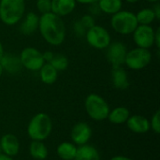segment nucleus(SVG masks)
Returning <instances> with one entry per match:
<instances>
[{"instance_id": "nucleus-12", "label": "nucleus", "mask_w": 160, "mask_h": 160, "mask_svg": "<svg viewBox=\"0 0 160 160\" xmlns=\"http://www.w3.org/2000/svg\"><path fill=\"white\" fill-rule=\"evenodd\" d=\"M0 146L2 153L8 157H15L20 152V142L18 138L11 133L5 134L0 139Z\"/></svg>"}, {"instance_id": "nucleus-27", "label": "nucleus", "mask_w": 160, "mask_h": 160, "mask_svg": "<svg viewBox=\"0 0 160 160\" xmlns=\"http://www.w3.org/2000/svg\"><path fill=\"white\" fill-rule=\"evenodd\" d=\"M150 122V129H152L156 134H159L160 133V112L157 111L152 118Z\"/></svg>"}, {"instance_id": "nucleus-2", "label": "nucleus", "mask_w": 160, "mask_h": 160, "mask_svg": "<svg viewBox=\"0 0 160 160\" xmlns=\"http://www.w3.org/2000/svg\"><path fill=\"white\" fill-rule=\"evenodd\" d=\"M25 14L24 0H0V21L8 26L21 22Z\"/></svg>"}, {"instance_id": "nucleus-15", "label": "nucleus", "mask_w": 160, "mask_h": 160, "mask_svg": "<svg viewBox=\"0 0 160 160\" xmlns=\"http://www.w3.org/2000/svg\"><path fill=\"white\" fill-rule=\"evenodd\" d=\"M77 5L76 0H52V11L63 18L73 12Z\"/></svg>"}, {"instance_id": "nucleus-11", "label": "nucleus", "mask_w": 160, "mask_h": 160, "mask_svg": "<svg viewBox=\"0 0 160 160\" xmlns=\"http://www.w3.org/2000/svg\"><path fill=\"white\" fill-rule=\"evenodd\" d=\"M92 134H93L92 128L87 123L78 122L73 126L70 131V138L75 145L81 146L88 143V142L92 137Z\"/></svg>"}, {"instance_id": "nucleus-41", "label": "nucleus", "mask_w": 160, "mask_h": 160, "mask_svg": "<svg viewBox=\"0 0 160 160\" xmlns=\"http://www.w3.org/2000/svg\"><path fill=\"white\" fill-rule=\"evenodd\" d=\"M3 153H2V149H1V146H0V155H2Z\"/></svg>"}, {"instance_id": "nucleus-16", "label": "nucleus", "mask_w": 160, "mask_h": 160, "mask_svg": "<svg viewBox=\"0 0 160 160\" xmlns=\"http://www.w3.org/2000/svg\"><path fill=\"white\" fill-rule=\"evenodd\" d=\"M0 64L4 69V71L9 73V74H17L19 73L22 68V66L21 64L20 58L19 56L13 54V53H4L3 57L0 60Z\"/></svg>"}, {"instance_id": "nucleus-35", "label": "nucleus", "mask_w": 160, "mask_h": 160, "mask_svg": "<svg viewBox=\"0 0 160 160\" xmlns=\"http://www.w3.org/2000/svg\"><path fill=\"white\" fill-rule=\"evenodd\" d=\"M110 160H133L128 157H124V156H115L113 158H112Z\"/></svg>"}, {"instance_id": "nucleus-8", "label": "nucleus", "mask_w": 160, "mask_h": 160, "mask_svg": "<svg viewBox=\"0 0 160 160\" xmlns=\"http://www.w3.org/2000/svg\"><path fill=\"white\" fill-rule=\"evenodd\" d=\"M19 58L22 68L30 71H38L45 63L42 52L34 47L24 48L21 52Z\"/></svg>"}, {"instance_id": "nucleus-25", "label": "nucleus", "mask_w": 160, "mask_h": 160, "mask_svg": "<svg viewBox=\"0 0 160 160\" xmlns=\"http://www.w3.org/2000/svg\"><path fill=\"white\" fill-rule=\"evenodd\" d=\"M50 64L59 72V71H64L68 68L69 61L66 55L62 53H54Z\"/></svg>"}, {"instance_id": "nucleus-33", "label": "nucleus", "mask_w": 160, "mask_h": 160, "mask_svg": "<svg viewBox=\"0 0 160 160\" xmlns=\"http://www.w3.org/2000/svg\"><path fill=\"white\" fill-rule=\"evenodd\" d=\"M153 11L155 13V16H156V19L158 21L160 19V4L159 2L158 3H155V6L153 8Z\"/></svg>"}, {"instance_id": "nucleus-37", "label": "nucleus", "mask_w": 160, "mask_h": 160, "mask_svg": "<svg viewBox=\"0 0 160 160\" xmlns=\"http://www.w3.org/2000/svg\"><path fill=\"white\" fill-rule=\"evenodd\" d=\"M4 53H5V52H4V47H3L2 42L0 41V60H1V58L3 57Z\"/></svg>"}, {"instance_id": "nucleus-5", "label": "nucleus", "mask_w": 160, "mask_h": 160, "mask_svg": "<svg viewBox=\"0 0 160 160\" xmlns=\"http://www.w3.org/2000/svg\"><path fill=\"white\" fill-rule=\"evenodd\" d=\"M84 109L88 116L95 121L106 120L111 111L108 102L101 96L94 93L85 98Z\"/></svg>"}, {"instance_id": "nucleus-22", "label": "nucleus", "mask_w": 160, "mask_h": 160, "mask_svg": "<svg viewBox=\"0 0 160 160\" xmlns=\"http://www.w3.org/2000/svg\"><path fill=\"white\" fill-rule=\"evenodd\" d=\"M77 148L78 146L73 142H64L57 146L56 153L62 160H73L76 156Z\"/></svg>"}, {"instance_id": "nucleus-10", "label": "nucleus", "mask_w": 160, "mask_h": 160, "mask_svg": "<svg viewBox=\"0 0 160 160\" xmlns=\"http://www.w3.org/2000/svg\"><path fill=\"white\" fill-rule=\"evenodd\" d=\"M155 31L151 25L139 24L132 33L134 43L140 48H152L155 44Z\"/></svg>"}, {"instance_id": "nucleus-4", "label": "nucleus", "mask_w": 160, "mask_h": 160, "mask_svg": "<svg viewBox=\"0 0 160 160\" xmlns=\"http://www.w3.org/2000/svg\"><path fill=\"white\" fill-rule=\"evenodd\" d=\"M138 25L139 23L136 14L131 11L121 9L120 11L112 15L111 26L116 33L120 35H131Z\"/></svg>"}, {"instance_id": "nucleus-3", "label": "nucleus", "mask_w": 160, "mask_h": 160, "mask_svg": "<svg viewBox=\"0 0 160 160\" xmlns=\"http://www.w3.org/2000/svg\"><path fill=\"white\" fill-rule=\"evenodd\" d=\"M52 130V119L45 112H38L34 115L27 126V134L32 141H45L51 135Z\"/></svg>"}, {"instance_id": "nucleus-9", "label": "nucleus", "mask_w": 160, "mask_h": 160, "mask_svg": "<svg viewBox=\"0 0 160 160\" xmlns=\"http://www.w3.org/2000/svg\"><path fill=\"white\" fill-rule=\"evenodd\" d=\"M128 48L121 41L111 42L106 49V58L112 68H119L125 65Z\"/></svg>"}, {"instance_id": "nucleus-28", "label": "nucleus", "mask_w": 160, "mask_h": 160, "mask_svg": "<svg viewBox=\"0 0 160 160\" xmlns=\"http://www.w3.org/2000/svg\"><path fill=\"white\" fill-rule=\"evenodd\" d=\"M86 31H87V29L83 26V24L81 22L80 20H77V21L74 22V23H73V32L77 37H80V38L84 37Z\"/></svg>"}, {"instance_id": "nucleus-26", "label": "nucleus", "mask_w": 160, "mask_h": 160, "mask_svg": "<svg viewBox=\"0 0 160 160\" xmlns=\"http://www.w3.org/2000/svg\"><path fill=\"white\" fill-rule=\"evenodd\" d=\"M36 7L38 11L41 14H45L52 11V0H37Z\"/></svg>"}, {"instance_id": "nucleus-32", "label": "nucleus", "mask_w": 160, "mask_h": 160, "mask_svg": "<svg viewBox=\"0 0 160 160\" xmlns=\"http://www.w3.org/2000/svg\"><path fill=\"white\" fill-rule=\"evenodd\" d=\"M154 46H156L158 50L160 49V28H158L155 31V44H154Z\"/></svg>"}, {"instance_id": "nucleus-40", "label": "nucleus", "mask_w": 160, "mask_h": 160, "mask_svg": "<svg viewBox=\"0 0 160 160\" xmlns=\"http://www.w3.org/2000/svg\"><path fill=\"white\" fill-rule=\"evenodd\" d=\"M146 1L151 2V3H158V2H159V0H146Z\"/></svg>"}, {"instance_id": "nucleus-23", "label": "nucleus", "mask_w": 160, "mask_h": 160, "mask_svg": "<svg viewBox=\"0 0 160 160\" xmlns=\"http://www.w3.org/2000/svg\"><path fill=\"white\" fill-rule=\"evenodd\" d=\"M97 3L100 11L108 15L115 14L123 7V0H98Z\"/></svg>"}, {"instance_id": "nucleus-24", "label": "nucleus", "mask_w": 160, "mask_h": 160, "mask_svg": "<svg viewBox=\"0 0 160 160\" xmlns=\"http://www.w3.org/2000/svg\"><path fill=\"white\" fill-rule=\"evenodd\" d=\"M136 18L138 23L142 25H151L152 22L157 20L153 8H144L139 10L138 13H136Z\"/></svg>"}, {"instance_id": "nucleus-39", "label": "nucleus", "mask_w": 160, "mask_h": 160, "mask_svg": "<svg viewBox=\"0 0 160 160\" xmlns=\"http://www.w3.org/2000/svg\"><path fill=\"white\" fill-rule=\"evenodd\" d=\"M3 73H4V69H3V68H2V66H1V64H0V78L2 77Z\"/></svg>"}, {"instance_id": "nucleus-21", "label": "nucleus", "mask_w": 160, "mask_h": 160, "mask_svg": "<svg viewBox=\"0 0 160 160\" xmlns=\"http://www.w3.org/2000/svg\"><path fill=\"white\" fill-rule=\"evenodd\" d=\"M29 154L34 159L45 160L48 157L49 151L43 142L32 141L29 144Z\"/></svg>"}, {"instance_id": "nucleus-34", "label": "nucleus", "mask_w": 160, "mask_h": 160, "mask_svg": "<svg viewBox=\"0 0 160 160\" xmlns=\"http://www.w3.org/2000/svg\"><path fill=\"white\" fill-rule=\"evenodd\" d=\"M98 0H76L77 3L79 4H82V5H91V4H94V3H97Z\"/></svg>"}, {"instance_id": "nucleus-13", "label": "nucleus", "mask_w": 160, "mask_h": 160, "mask_svg": "<svg viewBox=\"0 0 160 160\" xmlns=\"http://www.w3.org/2000/svg\"><path fill=\"white\" fill-rule=\"evenodd\" d=\"M39 16L35 12H28L24 14L20 23V32L24 36H30L38 30Z\"/></svg>"}, {"instance_id": "nucleus-31", "label": "nucleus", "mask_w": 160, "mask_h": 160, "mask_svg": "<svg viewBox=\"0 0 160 160\" xmlns=\"http://www.w3.org/2000/svg\"><path fill=\"white\" fill-rule=\"evenodd\" d=\"M53 55H54V52H52L51 51H46V52H42V56H43V59H44L45 63H50L51 60L52 59Z\"/></svg>"}, {"instance_id": "nucleus-18", "label": "nucleus", "mask_w": 160, "mask_h": 160, "mask_svg": "<svg viewBox=\"0 0 160 160\" xmlns=\"http://www.w3.org/2000/svg\"><path fill=\"white\" fill-rule=\"evenodd\" d=\"M73 160H100V154L95 146L86 143L78 146Z\"/></svg>"}, {"instance_id": "nucleus-19", "label": "nucleus", "mask_w": 160, "mask_h": 160, "mask_svg": "<svg viewBox=\"0 0 160 160\" xmlns=\"http://www.w3.org/2000/svg\"><path fill=\"white\" fill-rule=\"evenodd\" d=\"M130 116V112L128 108L119 106L110 111L108 115V120L114 125H121L127 122L128 117Z\"/></svg>"}, {"instance_id": "nucleus-30", "label": "nucleus", "mask_w": 160, "mask_h": 160, "mask_svg": "<svg viewBox=\"0 0 160 160\" xmlns=\"http://www.w3.org/2000/svg\"><path fill=\"white\" fill-rule=\"evenodd\" d=\"M99 13H101V11L98 8V3L89 5V14H91L92 16H96V15H98Z\"/></svg>"}, {"instance_id": "nucleus-14", "label": "nucleus", "mask_w": 160, "mask_h": 160, "mask_svg": "<svg viewBox=\"0 0 160 160\" xmlns=\"http://www.w3.org/2000/svg\"><path fill=\"white\" fill-rule=\"evenodd\" d=\"M126 124L128 128L136 134H144L150 130V122L142 115H130Z\"/></svg>"}, {"instance_id": "nucleus-7", "label": "nucleus", "mask_w": 160, "mask_h": 160, "mask_svg": "<svg viewBox=\"0 0 160 160\" xmlns=\"http://www.w3.org/2000/svg\"><path fill=\"white\" fill-rule=\"evenodd\" d=\"M84 37L87 43L96 50H106L112 42L109 31L105 27L98 24L87 29Z\"/></svg>"}, {"instance_id": "nucleus-36", "label": "nucleus", "mask_w": 160, "mask_h": 160, "mask_svg": "<svg viewBox=\"0 0 160 160\" xmlns=\"http://www.w3.org/2000/svg\"><path fill=\"white\" fill-rule=\"evenodd\" d=\"M0 160H14V159H13V158H11V157H8V156H7V155L2 154V155H0Z\"/></svg>"}, {"instance_id": "nucleus-38", "label": "nucleus", "mask_w": 160, "mask_h": 160, "mask_svg": "<svg viewBox=\"0 0 160 160\" xmlns=\"http://www.w3.org/2000/svg\"><path fill=\"white\" fill-rule=\"evenodd\" d=\"M125 1L128 2V3H130V4H135V3L139 2L140 0H125Z\"/></svg>"}, {"instance_id": "nucleus-29", "label": "nucleus", "mask_w": 160, "mask_h": 160, "mask_svg": "<svg viewBox=\"0 0 160 160\" xmlns=\"http://www.w3.org/2000/svg\"><path fill=\"white\" fill-rule=\"evenodd\" d=\"M81 22L83 24V26L86 28V29H89L91 28L92 26H94L96 24L95 22V18L94 16H92L91 14H84L81 19H80Z\"/></svg>"}, {"instance_id": "nucleus-6", "label": "nucleus", "mask_w": 160, "mask_h": 160, "mask_svg": "<svg viewBox=\"0 0 160 160\" xmlns=\"http://www.w3.org/2000/svg\"><path fill=\"white\" fill-rule=\"evenodd\" d=\"M152 61V52L149 49L136 47L128 51L125 65L132 70H142Z\"/></svg>"}, {"instance_id": "nucleus-20", "label": "nucleus", "mask_w": 160, "mask_h": 160, "mask_svg": "<svg viewBox=\"0 0 160 160\" xmlns=\"http://www.w3.org/2000/svg\"><path fill=\"white\" fill-rule=\"evenodd\" d=\"M38 72L41 82L49 85L54 83L58 77V71L50 63H44Z\"/></svg>"}, {"instance_id": "nucleus-17", "label": "nucleus", "mask_w": 160, "mask_h": 160, "mask_svg": "<svg viewBox=\"0 0 160 160\" xmlns=\"http://www.w3.org/2000/svg\"><path fill=\"white\" fill-rule=\"evenodd\" d=\"M112 82L113 86L119 90H126L129 87L130 83L128 81V76L127 71L123 67L112 68Z\"/></svg>"}, {"instance_id": "nucleus-1", "label": "nucleus", "mask_w": 160, "mask_h": 160, "mask_svg": "<svg viewBox=\"0 0 160 160\" xmlns=\"http://www.w3.org/2000/svg\"><path fill=\"white\" fill-rule=\"evenodd\" d=\"M38 31L42 38L50 45L59 46L66 39L67 29L61 17L52 12L39 16Z\"/></svg>"}]
</instances>
